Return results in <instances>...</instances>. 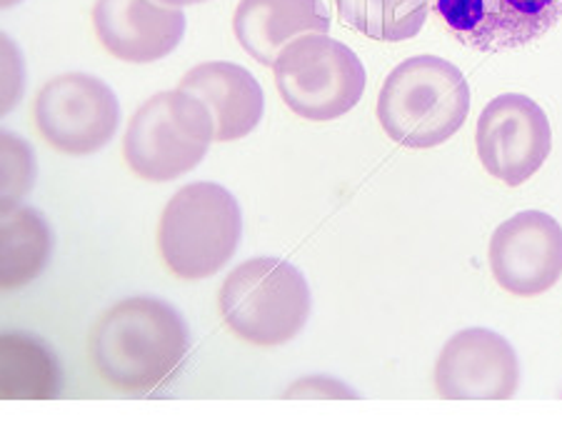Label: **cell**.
Here are the masks:
<instances>
[{
  "label": "cell",
  "mask_w": 562,
  "mask_h": 445,
  "mask_svg": "<svg viewBox=\"0 0 562 445\" xmlns=\"http://www.w3.org/2000/svg\"><path fill=\"white\" fill-rule=\"evenodd\" d=\"M190 348L188 323L160 298L135 296L98 318L90 333V360L108 386L148 393L166 386Z\"/></svg>",
  "instance_id": "6da1fadb"
},
{
  "label": "cell",
  "mask_w": 562,
  "mask_h": 445,
  "mask_svg": "<svg viewBox=\"0 0 562 445\" xmlns=\"http://www.w3.org/2000/svg\"><path fill=\"white\" fill-rule=\"evenodd\" d=\"M375 113L390 141L413 151L435 148L465 125L470 86L450 60L413 56L390 70Z\"/></svg>",
  "instance_id": "7a4b0ae2"
},
{
  "label": "cell",
  "mask_w": 562,
  "mask_h": 445,
  "mask_svg": "<svg viewBox=\"0 0 562 445\" xmlns=\"http://www.w3.org/2000/svg\"><path fill=\"white\" fill-rule=\"evenodd\" d=\"M217 305L225 325L240 341L276 348L303 333L313 298L305 276L293 263L250 258L225 278Z\"/></svg>",
  "instance_id": "3957f363"
},
{
  "label": "cell",
  "mask_w": 562,
  "mask_h": 445,
  "mask_svg": "<svg viewBox=\"0 0 562 445\" xmlns=\"http://www.w3.org/2000/svg\"><path fill=\"white\" fill-rule=\"evenodd\" d=\"M243 235L240 205L217 183H190L170 198L158 225V251L176 278L203 280L223 270Z\"/></svg>",
  "instance_id": "277c9868"
},
{
  "label": "cell",
  "mask_w": 562,
  "mask_h": 445,
  "mask_svg": "<svg viewBox=\"0 0 562 445\" xmlns=\"http://www.w3.org/2000/svg\"><path fill=\"white\" fill-rule=\"evenodd\" d=\"M213 141L215 123L205 103L180 88L162 90L131 118L123 156L138 178L166 183L201 166Z\"/></svg>",
  "instance_id": "5b68a950"
},
{
  "label": "cell",
  "mask_w": 562,
  "mask_h": 445,
  "mask_svg": "<svg viewBox=\"0 0 562 445\" xmlns=\"http://www.w3.org/2000/svg\"><path fill=\"white\" fill-rule=\"evenodd\" d=\"M273 76L283 103L313 123H328L352 111L368 80L362 60L328 33L295 38L280 53Z\"/></svg>",
  "instance_id": "8992f818"
},
{
  "label": "cell",
  "mask_w": 562,
  "mask_h": 445,
  "mask_svg": "<svg viewBox=\"0 0 562 445\" xmlns=\"http://www.w3.org/2000/svg\"><path fill=\"white\" fill-rule=\"evenodd\" d=\"M33 121L50 148L66 156H90L113 141L121 105L105 80L88 73H63L38 90Z\"/></svg>",
  "instance_id": "52a82bcc"
},
{
  "label": "cell",
  "mask_w": 562,
  "mask_h": 445,
  "mask_svg": "<svg viewBox=\"0 0 562 445\" xmlns=\"http://www.w3.org/2000/svg\"><path fill=\"white\" fill-rule=\"evenodd\" d=\"M475 145L483 168L505 186L518 188L550 158V121L532 98L503 93L480 113Z\"/></svg>",
  "instance_id": "ba28073f"
},
{
  "label": "cell",
  "mask_w": 562,
  "mask_h": 445,
  "mask_svg": "<svg viewBox=\"0 0 562 445\" xmlns=\"http://www.w3.org/2000/svg\"><path fill=\"white\" fill-rule=\"evenodd\" d=\"M518 388V353L495 331L456 333L435 363V390L442 401H507Z\"/></svg>",
  "instance_id": "9c48e42d"
},
{
  "label": "cell",
  "mask_w": 562,
  "mask_h": 445,
  "mask_svg": "<svg viewBox=\"0 0 562 445\" xmlns=\"http://www.w3.org/2000/svg\"><path fill=\"white\" fill-rule=\"evenodd\" d=\"M452 38L475 51H510L540 41L562 21V0H430Z\"/></svg>",
  "instance_id": "30bf717a"
},
{
  "label": "cell",
  "mask_w": 562,
  "mask_h": 445,
  "mask_svg": "<svg viewBox=\"0 0 562 445\" xmlns=\"http://www.w3.org/2000/svg\"><path fill=\"white\" fill-rule=\"evenodd\" d=\"M487 258L503 290L538 298L562 278V225L542 211L515 213L495 229Z\"/></svg>",
  "instance_id": "8fae6325"
},
{
  "label": "cell",
  "mask_w": 562,
  "mask_h": 445,
  "mask_svg": "<svg viewBox=\"0 0 562 445\" xmlns=\"http://www.w3.org/2000/svg\"><path fill=\"white\" fill-rule=\"evenodd\" d=\"M93 29L113 58L156 63L183 41L186 13L162 0H95Z\"/></svg>",
  "instance_id": "7c38bea8"
},
{
  "label": "cell",
  "mask_w": 562,
  "mask_h": 445,
  "mask_svg": "<svg viewBox=\"0 0 562 445\" xmlns=\"http://www.w3.org/2000/svg\"><path fill=\"white\" fill-rule=\"evenodd\" d=\"M180 90L203 101L215 123V141L233 143L258 129L266 111V96L250 70L235 63L213 60L190 68Z\"/></svg>",
  "instance_id": "4fadbf2b"
},
{
  "label": "cell",
  "mask_w": 562,
  "mask_h": 445,
  "mask_svg": "<svg viewBox=\"0 0 562 445\" xmlns=\"http://www.w3.org/2000/svg\"><path fill=\"white\" fill-rule=\"evenodd\" d=\"M235 38L260 66H276L290 43L330 31L323 0H240L233 15Z\"/></svg>",
  "instance_id": "5bb4252c"
},
{
  "label": "cell",
  "mask_w": 562,
  "mask_h": 445,
  "mask_svg": "<svg viewBox=\"0 0 562 445\" xmlns=\"http://www.w3.org/2000/svg\"><path fill=\"white\" fill-rule=\"evenodd\" d=\"M48 223L33 208L3 211V280L5 290L31 283L50 256Z\"/></svg>",
  "instance_id": "9a60e30c"
},
{
  "label": "cell",
  "mask_w": 562,
  "mask_h": 445,
  "mask_svg": "<svg viewBox=\"0 0 562 445\" xmlns=\"http://www.w3.org/2000/svg\"><path fill=\"white\" fill-rule=\"evenodd\" d=\"M342 23L373 41L403 43L423 31L430 0H335Z\"/></svg>",
  "instance_id": "2e32d148"
},
{
  "label": "cell",
  "mask_w": 562,
  "mask_h": 445,
  "mask_svg": "<svg viewBox=\"0 0 562 445\" xmlns=\"http://www.w3.org/2000/svg\"><path fill=\"white\" fill-rule=\"evenodd\" d=\"M33 186L31 148L11 133H3V211H11Z\"/></svg>",
  "instance_id": "e0dca14e"
},
{
  "label": "cell",
  "mask_w": 562,
  "mask_h": 445,
  "mask_svg": "<svg viewBox=\"0 0 562 445\" xmlns=\"http://www.w3.org/2000/svg\"><path fill=\"white\" fill-rule=\"evenodd\" d=\"M162 3L176 5V8H186V5H201V3H207V0H162Z\"/></svg>",
  "instance_id": "ac0fdd59"
},
{
  "label": "cell",
  "mask_w": 562,
  "mask_h": 445,
  "mask_svg": "<svg viewBox=\"0 0 562 445\" xmlns=\"http://www.w3.org/2000/svg\"><path fill=\"white\" fill-rule=\"evenodd\" d=\"M15 3H21V0H3V8H11Z\"/></svg>",
  "instance_id": "d6986e66"
}]
</instances>
